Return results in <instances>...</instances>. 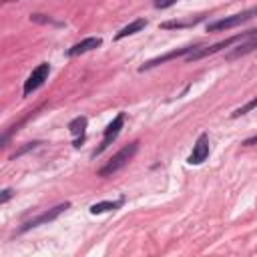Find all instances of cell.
Returning a JSON list of instances; mask_svg holds the SVG:
<instances>
[{"instance_id": "obj_1", "label": "cell", "mask_w": 257, "mask_h": 257, "mask_svg": "<svg viewBox=\"0 0 257 257\" xmlns=\"http://www.w3.org/2000/svg\"><path fill=\"white\" fill-rule=\"evenodd\" d=\"M255 32H257V30H255V28H251V30H247V32H241V34L229 36V38H225V40H221V42H215V44H211V46H197L193 52H189V54H187V62L201 60V58H205V56H209V54H215V52H219V50H223V48H229V46H233L235 42H241L243 38L253 36Z\"/></svg>"}, {"instance_id": "obj_2", "label": "cell", "mask_w": 257, "mask_h": 257, "mask_svg": "<svg viewBox=\"0 0 257 257\" xmlns=\"http://www.w3.org/2000/svg\"><path fill=\"white\" fill-rule=\"evenodd\" d=\"M137 151H139V143H137V141L131 143V145H124L116 155L110 157V161H106L104 167H100V169L96 171V175H98V177H110V175H114L116 171H120V169L135 157Z\"/></svg>"}, {"instance_id": "obj_3", "label": "cell", "mask_w": 257, "mask_h": 257, "mask_svg": "<svg viewBox=\"0 0 257 257\" xmlns=\"http://www.w3.org/2000/svg\"><path fill=\"white\" fill-rule=\"evenodd\" d=\"M68 207H70V203H60V205H56V207H52V209H48V211H42L40 215H36V217H32V219H28L26 223H22L20 229H18V233H26V231H30V229H34V227H40V225H46V223L54 221V219H56L60 213H64Z\"/></svg>"}, {"instance_id": "obj_4", "label": "cell", "mask_w": 257, "mask_h": 257, "mask_svg": "<svg viewBox=\"0 0 257 257\" xmlns=\"http://www.w3.org/2000/svg\"><path fill=\"white\" fill-rule=\"evenodd\" d=\"M124 126V112H118L110 122H108V126L104 128V133H102V141H100V145L94 149V153H92V157H98L104 149H108L110 145H112V141L120 135V128Z\"/></svg>"}, {"instance_id": "obj_5", "label": "cell", "mask_w": 257, "mask_h": 257, "mask_svg": "<svg viewBox=\"0 0 257 257\" xmlns=\"http://www.w3.org/2000/svg\"><path fill=\"white\" fill-rule=\"evenodd\" d=\"M255 16V8H249L241 14H233V16H227V18H221V20H215L211 24H207V32H221V30H229V28H235L247 20H251Z\"/></svg>"}, {"instance_id": "obj_6", "label": "cell", "mask_w": 257, "mask_h": 257, "mask_svg": "<svg viewBox=\"0 0 257 257\" xmlns=\"http://www.w3.org/2000/svg\"><path fill=\"white\" fill-rule=\"evenodd\" d=\"M48 72H50V64H48V62L38 64V66L30 72V76L26 78L24 88H22V94H24V96H28V94H32L36 88H40V86L44 84V80L48 78Z\"/></svg>"}, {"instance_id": "obj_7", "label": "cell", "mask_w": 257, "mask_h": 257, "mask_svg": "<svg viewBox=\"0 0 257 257\" xmlns=\"http://www.w3.org/2000/svg\"><path fill=\"white\" fill-rule=\"evenodd\" d=\"M199 44H193V46H183V48H177V50H171V52H167V54H163V56H157V58H153V60H149V62H145L141 68H139V72H145V70H149V68H155V66H159V64H165L167 60H173V58H179V56H185V54H189V52H193L195 48H197Z\"/></svg>"}, {"instance_id": "obj_8", "label": "cell", "mask_w": 257, "mask_h": 257, "mask_svg": "<svg viewBox=\"0 0 257 257\" xmlns=\"http://www.w3.org/2000/svg\"><path fill=\"white\" fill-rule=\"evenodd\" d=\"M207 157H209V137H207V133H203V135H199L197 143L193 145V151H191L187 163L189 165H201Z\"/></svg>"}, {"instance_id": "obj_9", "label": "cell", "mask_w": 257, "mask_h": 257, "mask_svg": "<svg viewBox=\"0 0 257 257\" xmlns=\"http://www.w3.org/2000/svg\"><path fill=\"white\" fill-rule=\"evenodd\" d=\"M100 44H102V38H100V36H88V38H84V40L72 44V46L66 50V54H68V56H80V54H84V52H90V50L98 48Z\"/></svg>"}, {"instance_id": "obj_10", "label": "cell", "mask_w": 257, "mask_h": 257, "mask_svg": "<svg viewBox=\"0 0 257 257\" xmlns=\"http://www.w3.org/2000/svg\"><path fill=\"white\" fill-rule=\"evenodd\" d=\"M38 110H40V108H36V110H30L26 116L18 118V120H16L12 126H8V128H6V131L0 135V149H4V147H6V145L12 141V137H14V135H16V133H18V131H20V128H22V126H24V124H26V122H28V120H30V118L36 114V112H38Z\"/></svg>"}, {"instance_id": "obj_11", "label": "cell", "mask_w": 257, "mask_h": 257, "mask_svg": "<svg viewBox=\"0 0 257 257\" xmlns=\"http://www.w3.org/2000/svg\"><path fill=\"white\" fill-rule=\"evenodd\" d=\"M68 131L76 137L74 147H80V143L84 141V131H86V116H76L68 122Z\"/></svg>"}, {"instance_id": "obj_12", "label": "cell", "mask_w": 257, "mask_h": 257, "mask_svg": "<svg viewBox=\"0 0 257 257\" xmlns=\"http://www.w3.org/2000/svg\"><path fill=\"white\" fill-rule=\"evenodd\" d=\"M255 46H257V42H255V34H253V36L247 38V42L241 40V44H239L237 48H233V50L227 54V60H235V58H239V56H243V54H249V52L255 50Z\"/></svg>"}, {"instance_id": "obj_13", "label": "cell", "mask_w": 257, "mask_h": 257, "mask_svg": "<svg viewBox=\"0 0 257 257\" xmlns=\"http://www.w3.org/2000/svg\"><path fill=\"white\" fill-rule=\"evenodd\" d=\"M147 26V20L145 18H137V20H133L131 24H126L124 28H120L118 32H116V36H114V40H122V38H126V36H131V34H135V32H139V30H143Z\"/></svg>"}, {"instance_id": "obj_14", "label": "cell", "mask_w": 257, "mask_h": 257, "mask_svg": "<svg viewBox=\"0 0 257 257\" xmlns=\"http://www.w3.org/2000/svg\"><path fill=\"white\" fill-rule=\"evenodd\" d=\"M122 203H124V199H118V201H100V203L90 205V213L92 215H100V213H106V211H114Z\"/></svg>"}, {"instance_id": "obj_15", "label": "cell", "mask_w": 257, "mask_h": 257, "mask_svg": "<svg viewBox=\"0 0 257 257\" xmlns=\"http://www.w3.org/2000/svg\"><path fill=\"white\" fill-rule=\"evenodd\" d=\"M205 16H197V18H191V20H169V22H163L161 28L165 30H171V28H187V26H195L203 20Z\"/></svg>"}, {"instance_id": "obj_16", "label": "cell", "mask_w": 257, "mask_h": 257, "mask_svg": "<svg viewBox=\"0 0 257 257\" xmlns=\"http://www.w3.org/2000/svg\"><path fill=\"white\" fill-rule=\"evenodd\" d=\"M40 145H44L42 141H32V143H26V145H22L20 149H16L12 155H10V159L14 161V159H18V157H22V155H26L28 151H34V149H38Z\"/></svg>"}, {"instance_id": "obj_17", "label": "cell", "mask_w": 257, "mask_h": 257, "mask_svg": "<svg viewBox=\"0 0 257 257\" xmlns=\"http://www.w3.org/2000/svg\"><path fill=\"white\" fill-rule=\"evenodd\" d=\"M255 104H257V100H255V98H251V100H249L247 104H243L241 108H237V110H233V112H231V116H233V118H237V116H241V114H245V112H249V110H253V108H255Z\"/></svg>"}, {"instance_id": "obj_18", "label": "cell", "mask_w": 257, "mask_h": 257, "mask_svg": "<svg viewBox=\"0 0 257 257\" xmlns=\"http://www.w3.org/2000/svg\"><path fill=\"white\" fill-rule=\"evenodd\" d=\"M14 197V191L8 187V189H4V191H0V205H4V203H8L10 199Z\"/></svg>"}, {"instance_id": "obj_19", "label": "cell", "mask_w": 257, "mask_h": 257, "mask_svg": "<svg viewBox=\"0 0 257 257\" xmlns=\"http://www.w3.org/2000/svg\"><path fill=\"white\" fill-rule=\"evenodd\" d=\"M175 2H177V0H155L153 4H155V8H161V10H163V8H169V6H173Z\"/></svg>"}, {"instance_id": "obj_20", "label": "cell", "mask_w": 257, "mask_h": 257, "mask_svg": "<svg viewBox=\"0 0 257 257\" xmlns=\"http://www.w3.org/2000/svg\"><path fill=\"white\" fill-rule=\"evenodd\" d=\"M255 141H257V137H251V139H247V141H245L243 145H245V147H251V145H253Z\"/></svg>"}, {"instance_id": "obj_21", "label": "cell", "mask_w": 257, "mask_h": 257, "mask_svg": "<svg viewBox=\"0 0 257 257\" xmlns=\"http://www.w3.org/2000/svg\"><path fill=\"white\" fill-rule=\"evenodd\" d=\"M2 4H8V2H18V0H0Z\"/></svg>"}]
</instances>
